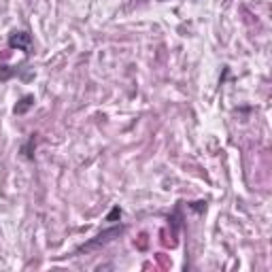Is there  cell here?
<instances>
[{"mask_svg":"<svg viewBox=\"0 0 272 272\" xmlns=\"http://www.w3.org/2000/svg\"><path fill=\"white\" fill-rule=\"evenodd\" d=\"M123 232V226H115V227H109V230H104L100 232L98 236H94L91 240H88L83 247H79V253H83V251H94V249H100V247L104 245H109L113 238H117L119 234Z\"/></svg>","mask_w":272,"mask_h":272,"instance_id":"6da1fadb","label":"cell"},{"mask_svg":"<svg viewBox=\"0 0 272 272\" xmlns=\"http://www.w3.org/2000/svg\"><path fill=\"white\" fill-rule=\"evenodd\" d=\"M9 47L22 49V51H30V47H32V36L28 32H13L9 36Z\"/></svg>","mask_w":272,"mask_h":272,"instance_id":"7a4b0ae2","label":"cell"},{"mask_svg":"<svg viewBox=\"0 0 272 272\" xmlns=\"http://www.w3.org/2000/svg\"><path fill=\"white\" fill-rule=\"evenodd\" d=\"M32 104H34V98H32V96H23V98H22V102L15 107V113H17V115L26 113V111H28L30 107H32Z\"/></svg>","mask_w":272,"mask_h":272,"instance_id":"3957f363","label":"cell"},{"mask_svg":"<svg viewBox=\"0 0 272 272\" xmlns=\"http://www.w3.org/2000/svg\"><path fill=\"white\" fill-rule=\"evenodd\" d=\"M119 217H121V208L119 206H113V211L107 215V221H115V219H119Z\"/></svg>","mask_w":272,"mask_h":272,"instance_id":"277c9868","label":"cell"}]
</instances>
